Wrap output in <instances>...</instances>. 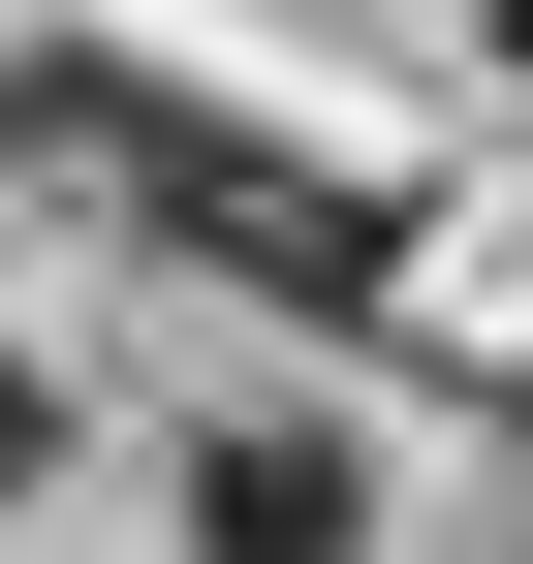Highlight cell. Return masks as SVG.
I'll return each instance as SVG.
<instances>
[{"mask_svg":"<svg viewBox=\"0 0 533 564\" xmlns=\"http://www.w3.org/2000/svg\"><path fill=\"white\" fill-rule=\"evenodd\" d=\"M220 564H346V440H220Z\"/></svg>","mask_w":533,"mask_h":564,"instance_id":"cell-1","label":"cell"},{"mask_svg":"<svg viewBox=\"0 0 533 564\" xmlns=\"http://www.w3.org/2000/svg\"><path fill=\"white\" fill-rule=\"evenodd\" d=\"M0 470H32V377H0Z\"/></svg>","mask_w":533,"mask_h":564,"instance_id":"cell-2","label":"cell"}]
</instances>
